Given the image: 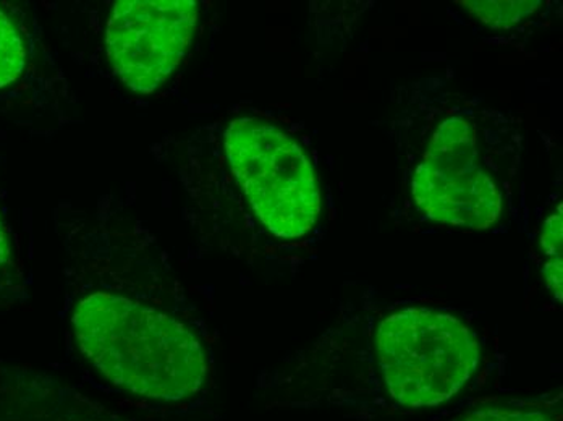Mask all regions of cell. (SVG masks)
Instances as JSON below:
<instances>
[{"label": "cell", "mask_w": 563, "mask_h": 421, "mask_svg": "<svg viewBox=\"0 0 563 421\" xmlns=\"http://www.w3.org/2000/svg\"><path fill=\"white\" fill-rule=\"evenodd\" d=\"M71 324L86 361L122 391L178 402L205 386L208 361L201 342L164 311L95 292L78 301Z\"/></svg>", "instance_id": "cell-1"}, {"label": "cell", "mask_w": 563, "mask_h": 421, "mask_svg": "<svg viewBox=\"0 0 563 421\" xmlns=\"http://www.w3.org/2000/svg\"><path fill=\"white\" fill-rule=\"evenodd\" d=\"M479 112L445 115L432 130L411 176V197L429 219L462 229H487L504 214L506 151Z\"/></svg>", "instance_id": "cell-2"}, {"label": "cell", "mask_w": 563, "mask_h": 421, "mask_svg": "<svg viewBox=\"0 0 563 421\" xmlns=\"http://www.w3.org/2000/svg\"><path fill=\"white\" fill-rule=\"evenodd\" d=\"M376 347L390 397L411 409L451 400L479 361L478 342L462 321L424 308L386 318L377 330Z\"/></svg>", "instance_id": "cell-3"}, {"label": "cell", "mask_w": 563, "mask_h": 421, "mask_svg": "<svg viewBox=\"0 0 563 421\" xmlns=\"http://www.w3.org/2000/svg\"><path fill=\"white\" fill-rule=\"evenodd\" d=\"M224 148L235 179L264 228L300 239L318 221L321 195L307 154L279 126L254 118L227 126Z\"/></svg>", "instance_id": "cell-4"}, {"label": "cell", "mask_w": 563, "mask_h": 421, "mask_svg": "<svg viewBox=\"0 0 563 421\" xmlns=\"http://www.w3.org/2000/svg\"><path fill=\"white\" fill-rule=\"evenodd\" d=\"M197 25L195 0H119L106 30L113 70L130 90L156 91L184 60Z\"/></svg>", "instance_id": "cell-5"}, {"label": "cell", "mask_w": 563, "mask_h": 421, "mask_svg": "<svg viewBox=\"0 0 563 421\" xmlns=\"http://www.w3.org/2000/svg\"><path fill=\"white\" fill-rule=\"evenodd\" d=\"M29 51L25 40L9 13L0 9V88L15 84L25 71Z\"/></svg>", "instance_id": "cell-6"}, {"label": "cell", "mask_w": 563, "mask_h": 421, "mask_svg": "<svg viewBox=\"0 0 563 421\" xmlns=\"http://www.w3.org/2000/svg\"><path fill=\"white\" fill-rule=\"evenodd\" d=\"M563 210L562 203L558 210L552 212L544 222L541 235V248L544 253V266L542 274L545 277L549 292L554 299L562 303V282H563V263H562V231H563Z\"/></svg>", "instance_id": "cell-7"}, {"label": "cell", "mask_w": 563, "mask_h": 421, "mask_svg": "<svg viewBox=\"0 0 563 421\" xmlns=\"http://www.w3.org/2000/svg\"><path fill=\"white\" fill-rule=\"evenodd\" d=\"M493 29H510L538 12L541 2H459Z\"/></svg>", "instance_id": "cell-8"}, {"label": "cell", "mask_w": 563, "mask_h": 421, "mask_svg": "<svg viewBox=\"0 0 563 421\" xmlns=\"http://www.w3.org/2000/svg\"><path fill=\"white\" fill-rule=\"evenodd\" d=\"M456 421H555L541 410L489 409L470 413Z\"/></svg>", "instance_id": "cell-9"}, {"label": "cell", "mask_w": 563, "mask_h": 421, "mask_svg": "<svg viewBox=\"0 0 563 421\" xmlns=\"http://www.w3.org/2000/svg\"><path fill=\"white\" fill-rule=\"evenodd\" d=\"M16 252L5 219L0 212V279L16 273Z\"/></svg>", "instance_id": "cell-10"}]
</instances>
